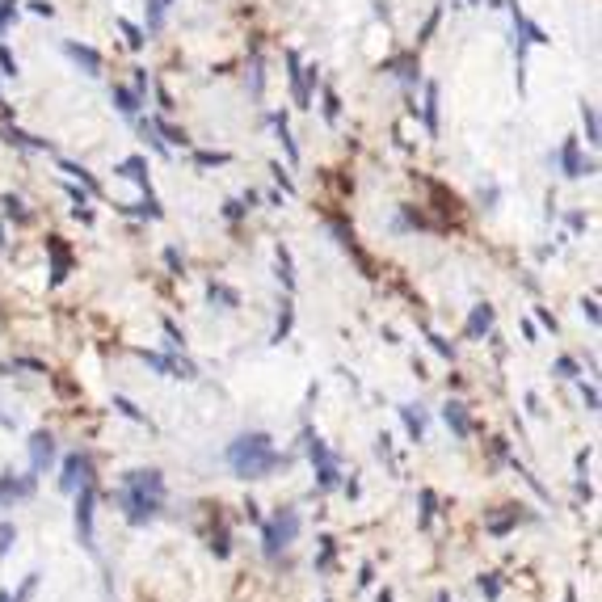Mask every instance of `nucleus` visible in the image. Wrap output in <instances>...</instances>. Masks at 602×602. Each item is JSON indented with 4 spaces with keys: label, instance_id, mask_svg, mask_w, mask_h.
<instances>
[{
    "label": "nucleus",
    "instance_id": "4c0bfd02",
    "mask_svg": "<svg viewBox=\"0 0 602 602\" xmlns=\"http://www.w3.org/2000/svg\"><path fill=\"white\" fill-rule=\"evenodd\" d=\"M337 114H341V101H337V93L324 89V118H328V123H337Z\"/></svg>",
    "mask_w": 602,
    "mask_h": 602
},
{
    "label": "nucleus",
    "instance_id": "72a5a7b5",
    "mask_svg": "<svg viewBox=\"0 0 602 602\" xmlns=\"http://www.w3.org/2000/svg\"><path fill=\"white\" fill-rule=\"evenodd\" d=\"M165 9H169V0H147V26H152V30L165 21Z\"/></svg>",
    "mask_w": 602,
    "mask_h": 602
},
{
    "label": "nucleus",
    "instance_id": "cd10ccee",
    "mask_svg": "<svg viewBox=\"0 0 602 602\" xmlns=\"http://www.w3.org/2000/svg\"><path fill=\"white\" fill-rule=\"evenodd\" d=\"M581 123H586V143L598 147V114H594V105H581Z\"/></svg>",
    "mask_w": 602,
    "mask_h": 602
},
{
    "label": "nucleus",
    "instance_id": "ea45409f",
    "mask_svg": "<svg viewBox=\"0 0 602 602\" xmlns=\"http://www.w3.org/2000/svg\"><path fill=\"white\" fill-rule=\"evenodd\" d=\"M0 76H17V59L9 55V46L0 43Z\"/></svg>",
    "mask_w": 602,
    "mask_h": 602
},
{
    "label": "nucleus",
    "instance_id": "864d4df0",
    "mask_svg": "<svg viewBox=\"0 0 602 602\" xmlns=\"http://www.w3.org/2000/svg\"><path fill=\"white\" fill-rule=\"evenodd\" d=\"M370 581H375V569H370V564H363V577H358V586H370Z\"/></svg>",
    "mask_w": 602,
    "mask_h": 602
},
{
    "label": "nucleus",
    "instance_id": "c9c22d12",
    "mask_svg": "<svg viewBox=\"0 0 602 602\" xmlns=\"http://www.w3.org/2000/svg\"><path fill=\"white\" fill-rule=\"evenodd\" d=\"M480 594H484L489 602L502 594V581H497V573H484V577H480Z\"/></svg>",
    "mask_w": 602,
    "mask_h": 602
},
{
    "label": "nucleus",
    "instance_id": "c03bdc74",
    "mask_svg": "<svg viewBox=\"0 0 602 602\" xmlns=\"http://www.w3.org/2000/svg\"><path fill=\"white\" fill-rule=\"evenodd\" d=\"M244 211H249V207H244V202H236V198H228V202H224V219H240Z\"/></svg>",
    "mask_w": 602,
    "mask_h": 602
},
{
    "label": "nucleus",
    "instance_id": "6ab92c4d",
    "mask_svg": "<svg viewBox=\"0 0 602 602\" xmlns=\"http://www.w3.org/2000/svg\"><path fill=\"white\" fill-rule=\"evenodd\" d=\"M59 169H63V173H72V177H76V182H81V185H85V190L93 194V198L101 194V185H97V177H93V173L85 169V165H72V160H59Z\"/></svg>",
    "mask_w": 602,
    "mask_h": 602
},
{
    "label": "nucleus",
    "instance_id": "20e7f679",
    "mask_svg": "<svg viewBox=\"0 0 602 602\" xmlns=\"http://www.w3.org/2000/svg\"><path fill=\"white\" fill-rule=\"evenodd\" d=\"M303 442H308V460H312V467H316V489H321V493L337 489V484H341V463H337V455L324 447L312 430L303 434Z\"/></svg>",
    "mask_w": 602,
    "mask_h": 602
},
{
    "label": "nucleus",
    "instance_id": "c85d7f7f",
    "mask_svg": "<svg viewBox=\"0 0 602 602\" xmlns=\"http://www.w3.org/2000/svg\"><path fill=\"white\" fill-rule=\"evenodd\" d=\"M0 202H4V215H9V219L30 224V211H26V202H21V198H13V194H9V198H0Z\"/></svg>",
    "mask_w": 602,
    "mask_h": 602
},
{
    "label": "nucleus",
    "instance_id": "5701e85b",
    "mask_svg": "<svg viewBox=\"0 0 602 602\" xmlns=\"http://www.w3.org/2000/svg\"><path fill=\"white\" fill-rule=\"evenodd\" d=\"M147 123H152V131H156V135H165V147H169V143H177V147H185V143H190V135H185V131H177V127H169L165 118H147Z\"/></svg>",
    "mask_w": 602,
    "mask_h": 602
},
{
    "label": "nucleus",
    "instance_id": "7ed1b4c3",
    "mask_svg": "<svg viewBox=\"0 0 602 602\" xmlns=\"http://www.w3.org/2000/svg\"><path fill=\"white\" fill-rule=\"evenodd\" d=\"M257 526H261V552H266V560H278L299 539V509L282 506L274 518H261Z\"/></svg>",
    "mask_w": 602,
    "mask_h": 602
},
{
    "label": "nucleus",
    "instance_id": "0eeeda50",
    "mask_svg": "<svg viewBox=\"0 0 602 602\" xmlns=\"http://www.w3.org/2000/svg\"><path fill=\"white\" fill-rule=\"evenodd\" d=\"M556 165H560V173H564L569 182H577V177H590V173H594V160H586V156H581L577 139H564V143H560Z\"/></svg>",
    "mask_w": 602,
    "mask_h": 602
},
{
    "label": "nucleus",
    "instance_id": "bb28decb",
    "mask_svg": "<svg viewBox=\"0 0 602 602\" xmlns=\"http://www.w3.org/2000/svg\"><path fill=\"white\" fill-rule=\"evenodd\" d=\"M278 278H282V286H286V291H295V274H291V249H286V244H278Z\"/></svg>",
    "mask_w": 602,
    "mask_h": 602
},
{
    "label": "nucleus",
    "instance_id": "4468645a",
    "mask_svg": "<svg viewBox=\"0 0 602 602\" xmlns=\"http://www.w3.org/2000/svg\"><path fill=\"white\" fill-rule=\"evenodd\" d=\"M493 316H497V312H493L489 303H476L472 316H467V324H463V337H467V341H480L484 333H493Z\"/></svg>",
    "mask_w": 602,
    "mask_h": 602
},
{
    "label": "nucleus",
    "instance_id": "f257e3e1",
    "mask_svg": "<svg viewBox=\"0 0 602 602\" xmlns=\"http://www.w3.org/2000/svg\"><path fill=\"white\" fill-rule=\"evenodd\" d=\"M114 506L127 514L131 526H147L160 509H165V476L156 467H135L123 476L118 493H114Z\"/></svg>",
    "mask_w": 602,
    "mask_h": 602
},
{
    "label": "nucleus",
    "instance_id": "58836bf2",
    "mask_svg": "<svg viewBox=\"0 0 602 602\" xmlns=\"http://www.w3.org/2000/svg\"><path fill=\"white\" fill-rule=\"evenodd\" d=\"M17 17V0H0V34L9 30V21Z\"/></svg>",
    "mask_w": 602,
    "mask_h": 602
},
{
    "label": "nucleus",
    "instance_id": "473e14b6",
    "mask_svg": "<svg viewBox=\"0 0 602 602\" xmlns=\"http://www.w3.org/2000/svg\"><path fill=\"white\" fill-rule=\"evenodd\" d=\"M13 544H17V526H13V522H0V560L9 556Z\"/></svg>",
    "mask_w": 602,
    "mask_h": 602
},
{
    "label": "nucleus",
    "instance_id": "37998d69",
    "mask_svg": "<svg viewBox=\"0 0 602 602\" xmlns=\"http://www.w3.org/2000/svg\"><path fill=\"white\" fill-rule=\"evenodd\" d=\"M270 173H274V182L282 185V190H286V194H295V182H291V177H286V169H282V165H270Z\"/></svg>",
    "mask_w": 602,
    "mask_h": 602
},
{
    "label": "nucleus",
    "instance_id": "aec40b11",
    "mask_svg": "<svg viewBox=\"0 0 602 602\" xmlns=\"http://www.w3.org/2000/svg\"><path fill=\"white\" fill-rule=\"evenodd\" d=\"M417 502H421V518H417V526H421V531H430V522H434V514H438V493H434V489H421V493H417Z\"/></svg>",
    "mask_w": 602,
    "mask_h": 602
},
{
    "label": "nucleus",
    "instance_id": "4be33fe9",
    "mask_svg": "<svg viewBox=\"0 0 602 602\" xmlns=\"http://www.w3.org/2000/svg\"><path fill=\"white\" fill-rule=\"evenodd\" d=\"M425 131L438 135V85H425Z\"/></svg>",
    "mask_w": 602,
    "mask_h": 602
},
{
    "label": "nucleus",
    "instance_id": "f03ea898",
    "mask_svg": "<svg viewBox=\"0 0 602 602\" xmlns=\"http://www.w3.org/2000/svg\"><path fill=\"white\" fill-rule=\"evenodd\" d=\"M224 460H228V467L240 480H261V476H270L278 467H286V455H278L274 438H270L266 430H253V434L232 438L228 451H224Z\"/></svg>",
    "mask_w": 602,
    "mask_h": 602
},
{
    "label": "nucleus",
    "instance_id": "3c124183",
    "mask_svg": "<svg viewBox=\"0 0 602 602\" xmlns=\"http://www.w3.org/2000/svg\"><path fill=\"white\" fill-rule=\"evenodd\" d=\"M535 316H539V321H544V324H548V328H552V333H556V316H552V312H548V308H535Z\"/></svg>",
    "mask_w": 602,
    "mask_h": 602
},
{
    "label": "nucleus",
    "instance_id": "2eb2a0df",
    "mask_svg": "<svg viewBox=\"0 0 602 602\" xmlns=\"http://www.w3.org/2000/svg\"><path fill=\"white\" fill-rule=\"evenodd\" d=\"M63 51H68V59H76L89 76H101V55L93 51V46H81V43H63Z\"/></svg>",
    "mask_w": 602,
    "mask_h": 602
},
{
    "label": "nucleus",
    "instance_id": "e433bc0d",
    "mask_svg": "<svg viewBox=\"0 0 602 602\" xmlns=\"http://www.w3.org/2000/svg\"><path fill=\"white\" fill-rule=\"evenodd\" d=\"M430 346H434V354H442V358H451V363H455V346H451L447 337H438V333H430Z\"/></svg>",
    "mask_w": 602,
    "mask_h": 602
},
{
    "label": "nucleus",
    "instance_id": "6e6d98bb",
    "mask_svg": "<svg viewBox=\"0 0 602 602\" xmlns=\"http://www.w3.org/2000/svg\"><path fill=\"white\" fill-rule=\"evenodd\" d=\"M564 602H577V594H573V590H569V594H564Z\"/></svg>",
    "mask_w": 602,
    "mask_h": 602
},
{
    "label": "nucleus",
    "instance_id": "1a4fd4ad",
    "mask_svg": "<svg viewBox=\"0 0 602 602\" xmlns=\"http://www.w3.org/2000/svg\"><path fill=\"white\" fill-rule=\"evenodd\" d=\"M286 68H291V85H295V105L299 110H308L312 105V85H316V68H299V55L295 51H286Z\"/></svg>",
    "mask_w": 602,
    "mask_h": 602
},
{
    "label": "nucleus",
    "instance_id": "79ce46f5",
    "mask_svg": "<svg viewBox=\"0 0 602 602\" xmlns=\"http://www.w3.org/2000/svg\"><path fill=\"white\" fill-rule=\"evenodd\" d=\"M581 400H586V409H590V413H598V388L581 383Z\"/></svg>",
    "mask_w": 602,
    "mask_h": 602
},
{
    "label": "nucleus",
    "instance_id": "412c9836",
    "mask_svg": "<svg viewBox=\"0 0 602 602\" xmlns=\"http://www.w3.org/2000/svg\"><path fill=\"white\" fill-rule=\"evenodd\" d=\"M139 101H143V97H139L135 89H123V85H114V105H118L127 118H135V114H139Z\"/></svg>",
    "mask_w": 602,
    "mask_h": 602
},
{
    "label": "nucleus",
    "instance_id": "9d476101",
    "mask_svg": "<svg viewBox=\"0 0 602 602\" xmlns=\"http://www.w3.org/2000/svg\"><path fill=\"white\" fill-rule=\"evenodd\" d=\"M46 257H51V286H63L72 274V253H68L63 236H46Z\"/></svg>",
    "mask_w": 602,
    "mask_h": 602
},
{
    "label": "nucleus",
    "instance_id": "052dcab7",
    "mask_svg": "<svg viewBox=\"0 0 602 602\" xmlns=\"http://www.w3.org/2000/svg\"><path fill=\"white\" fill-rule=\"evenodd\" d=\"M0 105H4V101H0Z\"/></svg>",
    "mask_w": 602,
    "mask_h": 602
},
{
    "label": "nucleus",
    "instance_id": "39448f33",
    "mask_svg": "<svg viewBox=\"0 0 602 602\" xmlns=\"http://www.w3.org/2000/svg\"><path fill=\"white\" fill-rule=\"evenodd\" d=\"M93 506H97V484H81L76 489V535H81V548L93 552L97 544H93Z\"/></svg>",
    "mask_w": 602,
    "mask_h": 602
},
{
    "label": "nucleus",
    "instance_id": "b1692460",
    "mask_svg": "<svg viewBox=\"0 0 602 602\" xmlns=\"http://www.w3.org/2000/svg\"><path fill=\"white\" fill-rule=\"evenodd\" d=\"M274 127H278V139H282V152H286V160L295 165V160H299V147H295V139H291V131H286V114H274Z\"/></svg>",
    "mask_w": 602,
    "mask_h": 602
},
{
    "label": "nucleus",
    "instance_id": "f8f14e48",
    "mask_svg": "<svg viewBox=\"0 0 602 602\" xmlns=\"http://www.w3.org/2000/svg\"><path fill=\"white\" fill-rule=\"evenodd\" d=\"M30 463H34V472H46V467L55 463V438H51L46 430H34V434H30Z\"/></svg>",
    "mask_w": 602,
    "mask_h": 602
},
{
    "label": "nucleus",
    "instance_id": "f704fd0d",
    "mask_svg": "<svg viewBox=\"0 0 602 602\" xmlns=\"http://www.w3.org/2000/svg\"><path fill=\"white\" fill-rule=\"evenodd\" d=\"M194 160H198L202 169H211V165H228L232 156L228 152H194Z\"/></svg>",
    "mask_w": 602,
    "mask_h": 602
},
{
    "label": "nucleus",
    "instance_id": "393cba45",
    "mask_svg": "<svg viewBox=\"0 0 602 602\" xmlns=\"http://www.w3.org/2000/svg\"><path fill=\"white\" fill-rule=\"evenodd\" d=\"M333 556H337V539H333V535H321V552H316V573H328V569H333Z\"/></svg>",
    "mask_w": 602,
    "mask_h": 602
},
{
    "label": "nucleus",
    "instance_id": "13d9d810",
    "mask_svg": "<svg viewBox=\"0 0 602 602\" xmlns=\"http://www.w3.org/2000/svg\"><path fill=\"white\" fill-rule=\"evenodd\" d=\"M0 602H9V594H4V590H0Z\"/></svg>",
    "mask_w": 602,
    "mask_h": 602
},
{
    "label": "nucleus",
    "instance_id": "bf43d9fd",
    "mask_svg": "<svg viewBox=\"0 0 602 602\" xmlns=\"http://www.w3.org/2000/svg\"><path fill=\"white\" fill-rule=\"evenodd\" d=\"M472 4H476V0H472Z\"/></svg>",
    "mask_w": 602,
    "mask_h": 602
},
{
    "label": "nucleus",
    "instance_id": "de8ad7c7",
    "mask_svg": "<svg viewBox=\"0 0 602 602\" xmlns=\"http://www.w3.org/2000/svg\"><path fill=\"white\" fill-rule=\"evenodd\" d=\"M581 312H586L590 324H598V299H581Z\"/></svg>",
    "mask_w": 602,
    "mask_h": 602
},
{
    "label": "nucleus",
    "instance_id": "a19ab883",
    "mask_svg": "<svg viewBox=\"0 0 602 602\" xmlns=\"http://www.w3.org/2000/svg\"><path fill=\"white\" fill-rule=\"evenodd\" d=\"M552 370L560 375V379H577V363H573V358H556Z\"/></svg>",
    "mask_w": 602,
    "mask_h": 602
},
{
    "label": "nucleus",
    "instance_id": "49530a36",
    "mask_svg": "<svg viewBox=\"0 0 602 602\" xmlns=\"http://www.w3.org/2000/svg\"><path fill=\"white\" fill-rule=\"evenodd\" d=\"M165 266H169L173 274H182V253H177V249H165Z\"/></svg>",
    "mask_w": 602,
    "mask_h": 602
},
{
    "label": "nucleus",
    "instance_id": "7c9ffc66",
    "mask_svg": "<svg viewBox=\"0 0 602 602\" xmlns=\"http://www.w3.org/2000/svg\"><path fill=\"white\" fill-rule=\"evenodd\" d=\"M114 409H118L123 417H131V421H139V425H152V421H147V413H143V409H135L127 396H114Z\"/></svg>",
    "mask_w": 602,
    "mask_h": 602
},
{
    "label": "nucleus",
    "instance_id": "a878e982",
    "mask_svg": "<svg viewBox=\"0 0 602 602\" xmlns=\"http://www.w3.org/2000/svg\"><path fill=\"white\" fill-rule=\"evenodd\" d=\"M207 295H211V303H224V308H236V303H240V295H236L232 286H224V282H211Z\"/></svg>",
    "mask_w": 602,
    "mask_h": 602
},
{
    "label": "nucleus",
    "instance_id": "4d7b16f0",
    "mask_svg": "<svg viewBox=\"0 0 602 602\" xmlns=\"http://www.w3.org/2000/svg\"><path fill=\"white\" fill-rule=\"evenodd\" d=\"M0 249H4V228H0Z\"/></svg>",
    "mask_w": 602,
    "mask_h": 602
},
{
    "label": "nucleus",
    "instance_id": "a18cd8bd",
    "mask_svg": "<svg viewBox=\"0 0 602 602\" xmlns=\"http://www.w3.org/2000/svg\"><path fill=\"white\" fill-rule=\"evenodd\" d=\"M118 26H123V34H127V38H131V46H143V30H135V26H131V21H118Z\"/></svg>",
    "mask_w": 602,
    "mask_h": 602
},
{
    "label": "nucleus",
    "instance_id": "a211bd4d",
    "mask_svg": "<svg viewBox=\"0 0 602 602\" xmlns=\"http://www.w3.org/2000/svg\"><path fill=\"white\" fill-rule=\"evenodd\" d=\"M118 173H123V177H131V182H139L143 190H147V194H152V182H147V160H143V156H131V160H123V165H118Z\"/></svg>",
    "mask_w": 602,
    "mask_h": 602
},
{
    "label": "nucleus",
    "instance_id": "2f4dec72",
    "mask_svg": "<svg viewBox=\"0 0 602 602\" xmlns=\"http://www.w3.org/2000/svg\"><path fill=\"white\" fill-rule=\"evenodd\" d=\"M518 518H522V514H518V509H509V514H502V518H489L484 526H489V535H506V531L514 526V522H518Z\"/></svg>",
    "mask_w": 602,
    "mask_h": 602
},
{
    "label": "nucleus",
    "instance_id": "6e6552de",
    "mask_svg": "<svg viewBox=\"0 0 602 602\" xmlns=\"http://www.w3.org/2000/svg\"><path fill=\"white\" fill-rule=\"evenodd\" d=\"M34 489H38V472H34V476H13V472H4V476H0V509L34 497Z\"/></svg>",
    "mask_w": 602,
    "mask_h": 602
},
{
    "label": "nucleus",
    "instance_id": "ddd939ff",
    "mask_svg": "<svg viewBox=\"0 0 602 602\" xmlns=\"http://www.w3.org/2000/svg\"><path fill=\"white\" fill-rule=\"evenodd\" d=\"M442 421L455 438H472V417H467V405L463 400H447L442 405Z\"/></svg>",
    "mask_w": 602,
    "mask_h": 602
},
{
    "label": "nucleus",
    "instance_id": "dca6fc26",
    "mask_svg": "<svg viewBox=\"0 0 602 602\" xmlns=\"http://www.w3.org/2000/svg\"><path fill=\"white\" fill-rule=\"evenodd\" d=\"M396 413H400V421H405L409 438H413V442H425V413H421L417 405H400Z\"/></svg>",
    "mask_w": 602,
    "mask_h": 602
},
{
    "label": "nucleus",
    "instance_id": "8fccbe9b",
    "mask_svg": "<svg viewBox=\"0 0 602 602\" xmlns=\"http://www.w3.org/2000/svg\"><path fill=\"white\" fill-rule=\"evenodd\" d=\"M165 333H169V346H182V341H185L182 333H177V324H173V321H165Z\"/></svg>",
    "mask_w": 602,
    "mask_h": 602
},
{
    "label": "nucleus",
    "instance_id": "423d86ee",
    "mask_svg": "<svg viewBox=\"0 0 602 602\" xmlns=\"http://www.w3.org/2000/svg\"><path fill=\"white\" fill-rule=\"evenodd\" d=\"M93 480V455L89 451H72L68 460H63V476H59V489L63 493H76L81 484H89Z\"/></svg>",
    "mask_w": 602,
    "mask_h": 602
},
{
    "label": "nucleus",
    "instance_id": "603ef678",
    "mask_svg": "<svg viewBox=\"0 0 602 602\" xmlns=\"http://www.w3.org/2000/svg\"><path fill=\"white\" fill-rule=\"evenodd\" d=\"M569 228L581 232V228H586V215H577V211H573V215H569Z\"/></svg>",
    "mask_w": 602,
    "mask_h": 602
},
{
    "label": "nucleus",
    "instance_id": "f3484780",
    "mask_svg": "<svg viewBox=\"0 0 602 602\" xmlns=\"http://www.w3.org/2000/svg\"><path fill=\"white\" fill-rule=\"evenodd\" d=\"M0 135L9 139L13 147H30V152H51V143L38 135H26V131H17V127H0Z\"/></svg>",
    "mask_w": 602,
    "mask_h": 602
},
{
    "label": "nucleus",
    "instance_id": "5fc2aeb1",
    "mask_svg": "<svg viewBox=\"0 0 602 602\" xmlns=\"http://www.w3.org/2000/svg\"><path fill=\"white\" fill-rule=\"evenodd\" d=\"M375 602H392V590H383V594H379Z\"/></svg>",
    "mask_w": 602,
    "mask_h": 602
},
{
    "label": "nucleus",
    "instance_id": "9b49d317",
    "mask_svg": "<svg viewBox=\"0 0 602 602\" xmlns=\"http://www.w3.org/2000/svg\"><path fill=\"white\" fill-rule=\"evenodd\" d=\"M139 358H143L152 370L169 375V379H194V375H198L194 363H173V358H165V354H156V350H139Z\"/></svg>",
    "mask_w": 602,
    "mask_h": 602
},
{
    "label": "nucleus",
    "instance_id": "09e8293b",
    "mask_svg": "<svg viewBox=\"0 0 602 602\" xmlns=\"http://www.w3.org/2000/svg\"><path fill=\"white\" fill-rule=\"evenodd\" d=\"M30 13H38V17H55V4H46V0H30Z\"/></svg>",
    "mask_w": 602,
    "mask_h": 602
},
{
    "label": "nucleus",
    "instance_id": "c756f323",
    "mask_svg": "<svg viewBox=\"0 0 602 602\" xmlns=\"http://www.w3.org/2000/svg\"><path fill=\"white\" fill-rule=\"evenodd\" d=\"M291 324H295V308H291V299H286V303H282V316H278V324H274V341H286Z\"/></svg>",
    "mask_w": 602,
    "mask_h": 602
}]
</instances>
